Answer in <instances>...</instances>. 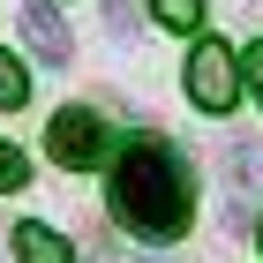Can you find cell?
Segmentation results:
<instances>
[{"instance_id":"cell-1","label":"cell","mask_w":263,"mask_h":263,"mask_svg":"<svg viewBox=\"0 0 263 263\" xmlns=\"http://www.w3.org/2000/svg\"><path fill=\"white\" fill-rule=\"evenodd\" d=\"M113 218L143 241H181L188 218H196V181H188V165L165 151L158 136H136L113 165Z\"/></svg>"},{"instance_id":"cell-2","label":"cell","mask_w":263,"mask_h":263,"mask_svg":"<svg viewBox=\"0 0 263 263\" xmlns=\"http://www.w3.org/2000/svg\"><path fill=\"white\" fill-rule=\"evenodd\" d=\"M188 98L226 121L233 98H241V61H233L226 45H196V53H188Z\"/></svg>"},{"instance_id":"cell-3","label":"cell","mask_w":263,"mask_h":263,"mask_svg":"<svg viewBox=\"0 0 263 263\" xmlns=\"http://www.w3.org/2000/svg\"><path fill=\"white\" fill-rule=\"evenodd\" d=\"M45 151H53V165H98L105 158V121L90 113V105H61L53 113V128H45Z\"/></svg>"},{"instance_id":"cell-4","label":"cell","mask_w":263,"mask_h":263,"mask_svg":"<svg viewBox=\"0 0 263 263\" xmlns=\"http://www.w3.org/2000/svg\"><path fill=\"white\" fill-rule=\"evenodd\" d=\"M23 38L38 53V68H68V53H76V38H68V23H61L53 0H23Z\"/></svg>"},{"instance_id":"cell-5","label":"cell","mask_w":263,"mask_h":263,"mask_svg":"<svg viewBox=\"0 0 263 263\" xmlns=\"http://www.w3.org/2000/svg\"><path fill=\"white\" fill-rule=\"evenodd\" d=\"M15 263H76V248L61 241V233H53V226H15Z\"/></svg>"},{"instance_id":"cell-6","label":"cell","mask_w":263,"mask_h":263,"mask_svg":"<svg viewBox=\"0 0 263 263\" xmlns=\"http://www.w3.org/2000/svg\"><path fill=\"white\" fill-rule=\"evenodd\" d=\"M30 98V68L15 61V53H0V113H8V105H23Z\"/></svg>"},{"instance_id":"cell-7","label":"cell","mask_w":263,"mask_h":263,"mask_svg":"<svg viewBox=\"0 0 263 263\" xmlns=\"http://www.w3.org/2000/svg\"><path fill=\"white\" fill-rule=\"evenodd\" d=\"M105 23H113V38H136L143 30V0H105Z\"/></svg>"},{"instance_id":"cell-8","label":"cell","mask_w":263,"mask_h":263,"mask_svg":"<svg viewBox=\"0 0 263 263\" xmlns=\"http://www.w3.org/2000/svg\"><path fill=\"white\" fill-rule=\"evenodd\" d=\"M158 23H165V30H196V23H203V0H158Z\"/></svg>"},{"instance_id":"cell-9","label":"cell","mask_w":263,"mask_h":263,"mask_svg":"<svg viewBox=\"0 0 263 263\" xmlns=\"http://www.w3.org/2000/svg\"><path fill=\"white\" fill-rule=\"evenodd\" d=\"M23 181H30V165H23V151H15V143H0V196H15Z\"/></svg>"},{"instance_id":"cell-10","label":"cell","mask_w":263,"mask_h":263,"mask_svg":"<svg viewBox=\"0 0 263 263\" xmlns=\"http://www.w3.org/2000/svg\"><path fill=\"white\" fill-rule=\"evenodd\" d=\"M241 68H248V83H256V98H263V45H248V53H241Z\"/></svg>"},{"instance_id":"cell-11","label":"cell","mask_w":263,"mask_h":263,"mask_svg":"<svg viewBox=\"0 0 263 263\" xmlns=\"http://www.w3.org/2000/svg\"><path fill=\"white\" fill-rule=\"evenodd\" d=\"M151 263H158V256H151Z\"/></svg>"}]
</instances>
